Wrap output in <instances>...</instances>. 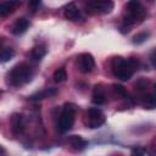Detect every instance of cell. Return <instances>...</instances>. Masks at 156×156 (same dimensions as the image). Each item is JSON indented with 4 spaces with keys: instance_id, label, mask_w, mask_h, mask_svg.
<instances>
[{
    "instance_id": "obj_2",
    "label": "cell",
    "mask_w": 156,
    "mask_h": 156,
    "mask_svg": "<svg viewBox=\"0 0 156 156\" xmlns=\"http://www.w3.org/2000/svg\"><path fill=\"white\" fill-rule=\"evenodd\" d=\"M111 67H112L113 74L118 79L128 80L132 78L134 69L138 67V61H135L134 58L126 60L121 56H117V57H113V60L111 62Z\"/></svg>"
},
{
    "instance_id": "obj_26",
    "label": "cell",
    "mask_w": 156,
    "mask_h": 156,
    "mask_svg": "<svg viewBox=\"0 0 156 156\" xmlns=\"http://www.w3.org/2000/svg\"><path fill=\"white\" fill-rule=\"evenodd\" d=\"M117 156H121V155H117Z\"/></svg>"
},
{
    "instance_id": "obj_5",
    "label": "cell",
    "mask_w": 156,
    "mask_h": 156,
    "mask_svg": "<svg viewBox=\"0 0 156 156\" xmlns=\"http://www.w3.org/2000/svg\"><path fill=\"white\" fill-rule=\"evenodd\" d=\"M105 115L98 107H90L87 112V121L85 124L89 128H99L105 123Z\"/></svg>"
},
{
    "instance_id": "obj_10",
    "label": "cell",
    "mask_w": 156,
    "mask_h": 156,
    "mask_svg": "<svg viewBox=\"0 0 156 156\" xmlns=\"http://www.w3.org/2000/svg\"><path fill=\"white\" fill-rule=\"evenodd\" d=\"M56 93H57V90L55 88H46L44 90L34 93L33 95L28 96V99L32 100V101H39V100H43V99H46V98H51V96L56 95Z\"/></svg>"
},
{
    "instance_id": "obj_18",
    "label": "cell",
    "mask_w": 156,
    "mask_h": 156,
    "mask_svg": "<svg viewBox=\"0 0 156 156\" xmlns=\"http://www.w3.org/2000/svg\"><path fill=\"white\" fill-rule=\"evenodd\" d=\"M143 105L145 108H154L155 107V96L154 94H146L143 98Z\"/></svg>"
},
{
    "instance_id": "obj_1",
    "label": "cell",
    "mask_w": 156,
    "mask_h": 156,
    "mask_svg": "<svg viewBox=\"0 0 156 156\" xmlns=\"http://www.w3.org/2000/svg\"><path fill=\"white\" fill-rule=\"evenodd\" d=\"M33 78V68L26 63L21 62L11 68L6 76V83L11 87H20L28 83Z\"/></svg>"
},
{
    "instance_id": "obj_15",
    "label": "cell",
    "mask_w": 156,
    "mask_h": 156,
    "mask_svg": "<svg viewBox=\"0 0 156 156\" xmlns=\"http://www.w3.org/2000/svg\"><path fill=\"white\" fill-rule=\"evenodd\" d=\"M30 57H32V60H34V61H40L45 55H46V49H45V46L44 45H37V46H34L32 50H30Z\"/></svg>"
},
{
    "instance_id": "obj_3",
    "label": "cell",
    "mask_w": 156,
    "mask_h": 156,
    "mask_svg": "<svg viewBox=\"0 0 156 156\" xmlns=\"http://www.w3.org/2000/svg\"><path fill=\"white\" fill-rule=\"evenodd\" d=\"M146 16V10L139 1H128L126 5V16H124V26L129 27L144 21Z\"/></svg>"
},
{
    "instance_id": "obj_25",
    "label": "cell",
    "mask_w": 156,
    "mask_h": 156,
    "mask_svg": "<svg viewBox=\"0 0 156 156\" xmlns=\"http://www.w3.org/2000/svg\"><path fill=\"white\" fill-rule=\"evenodd\" d=\"M0 46H1V38H0Z\"/></svg>"
},
{
    "instance_id": "obj_11",
    "label": "cell",
    "mask_w": 156,
    "mask_h": 156,
    "mask_svg": "<svg viewBox=\"0 0 156 156\" xmlns=\"http://www.w3.org/2000/svg\"><path fill=\"white\" fill-rule=\"evenodd\" d=\"M28 26H29V21L24 17H21L18 18L15 24L12 26V33L15 35H20V34H23L27 29H28Z\"/></svg>"
},
{
    "instance_id": "obj_23",
    "label": "cell",
    "mask_w": 156,
    "mask_h": 156,
    "mask_svg": "<svg viewBox=\"0 0 156 156\" xmlns=\"http://www.w3.org/2000/svg\"><path fill=\"white\" fill-rule=\"evenodd\" d=\"M144 155H145V152L141 147H135L130 154V156H144Z\"/></svg>"
},
{
    "instance_id": "obj_19",
    "label": "cell",
    "mask_w": 156,
    "mask_h": 156,
    "mask_svg": "<svg viewBox=\"0 0 156 156\" xmlns=\"http://www.w3.org/2000/svg\"><path fill=\"white\" fill-rule=\"evenodd\" d=\"M149 35H150L149 32H140V33H138L136 35L133 37V43L134 44H143L145 40H147Z\"/></svg>"
},
{
    "instance_id": "obj_24",
    "label": "cell",
    "mask_w": 156,
    "mask_h": 156,
    "mask_svg": "<svg viewBox=\"0 0 156 156\" xmlns=\"http://www.w3.org/2000/svg\"><path fill=\"white\" fill-rule=\"evenodd\" d=\"M0 156H6V150L0 145Z\"/></svg>"
},
{
    "instance_id": "obj_21",
    "label": "cell",
    "mask_w": 156,
    "mask_h": 156,
    "mask_svg": "<svg viewBox=\"0 0 156 156\" xmlns=\"http://www.w3.org/2000/svg\"><path fill=\"white\" fill-rule=\"evenodd\" d=\"M113 90H115V93H116L117 95H119V96H122V98H126V96H127V90L124 89V87H122V85H119V84H115V85H113Z\"/></svg>"
},
{
    "instance_id": "obj_7",
    "label": "cell",
    "mask_w": 156,
    "mask_h": 156,
    "mask_svg": "<svg viewBox=\"0 0 156 156\" xmlns=\"http://www.w3.org/2000/svg\"><path fill=\"white\" fill-rule=\"evenodd\" d=\"M87 7L94 11H98V12L108 13L113 10V2L110 0H94V1H88Z\"/></svg>"
},
{
    "instance_id": "obj_9",
    "label": "cell",
    "mask_w": 156,
    "mask_h": 156,
    "mask_svg": "<svg viewBox=\"0 0 156 156\" xmlns=\"http://www.w3.org/2000/svg\"><path fill=\"white\" fill-rule=\"evenodd\" d=\"M11 129H12V133L15 135H20L23 132L24 121H23L22 115H20V113H13L12 115V117H11Z\"/></svg>"
},
{
    "instance_id": "obj_8",
    "label": "cell",
    "mask_w": 156,
    "mask_h": 156,
    "mask_svg": "<svg viewBox=\"0 0 156 156\" xmlns=\"http://www.w3.org/2000/svg\"><path fill=\"white\" fill-rule=\"evenodd\" d=\"M63 15H65V18L68 20V21H78L80 20L82 15H80V10L77 7V5L74 2H69L68 5H66L65 7V11H63Z\"/></svg>"
},
{
    "instance_id": "obj_6",
    "label": "cell",
    "mask_w": 156,
    "mask_h": 156,
    "mask_svg": "<svg viewBox=\"0 0 156 156\" xmlns=\"http://www.w3.org/2000/svg\"><path fill=\"white\" fill-rule=\"evenodd\" d=\"M77 67L80 73H84V74L90 73L95 67V60H94L93 55L88 54V52L80 54L77 57Z\"/></svg>"
},
{
    "instance_id": "obj_17",
    "label": "cell",
    "mask_w": 156,
    "mask_h": 156,
    "mask_svg": "<svg viewBox=\"0 0 156 156\" xmlns=\"http://www.w3.org/2000/svg\"><path fill=\"white\" fill-rule=\"evenodd\" d=\"M54 80L56 82V83H62V82H65L66 80V78H67V72H66V69L63 68V67H61V68H57L55 72H54Z\"/></svg>"
},
{
    "instance_id": "obj_12",
    "label": "cell",
    "mask_w": 156,
    "mask_h": 156,
    "mask_svg": "<svg viewBox=\"0 0 156 156\" xmlns=\"http://www.w3.org/2000/svg\"><path fill=\"white\" fill-rule=\"evenodd\" d=\"M68 143L72 146V149L76 150V151H80V150L85 149V146H88V141L84 140L80 135H72V136H69Z\"/></svg>"
},
{
    "instance_id": "obj_14",
    "label": "cell",
    "mask_w": 156,
    "mask_h": 156,
    "mask_svg": "<svg viewBox=\"0 0 156 156\" xmlns=\"http://www.w3.org/2000/svg\"><path fill=\"white\" fill-rule=\"evenodd\" d=\"M17 5H18V2H16V1L0 2V16H7V15L12 13Z\"/></svg>"
},
{
    "instance_id": "obj_4",
    "label": "cell",
    "mask_w": 156,
    "mask_h": 156,
    "mask_svg": "<svg viewBox=\"0 0 156 156\" xmlns=\"http://www.w3.org/2000/svg\"><path fill=\"white\" fill-rule=\"evenodd\" d=\"M74 113H76L74 105L66 104L63 106V110H62L60 118H58V122H57V128L61 133L68 132L72 128V126L74 123Z\"/></svg>"
},
{
    "instance_id": "obj_13",
    "label": "cell",
    "mask_w": 156,
    "mask_h": 156,
    "mask_svg": "<svg viewBox=\"0 0 156 156\" xmlns=\"http://www.w3.org/2000/svg\"><path fill=\"white\" fill-rule=\"evenodd\" d=\"M91 101L95 105H102L106 102V94L104 91V89L101 88V85H96L94 88V93L91 96Z\"/></svg>"
},
{
    "instance_id": "obj_22",
    "label": "cell",
    "mask_w": 156,
    "mask_h": 156,
    "mask_svg": "<svg viewBox=\"0 0 156 156\" xmlns=\"http://www.w3.org/2000/svg\"><path fill=\"white\" fill-rule=\"evenodd\" d=\"M40 1L39 0H34V1H29V4H28V7L34 12V11H37L38 10V7L40 6Z\"/></svg>"
},
{
    "instance_id": "obj_16",
    "label": "cell",
    "mask_w": 156,
    "mask_h": 156,
    "mask_svg": "<svg viewBox=\"0 0 156 156\" xmlns=\"http://www.w3.org/2000/svg\"><path fill=\"white\" fill-rule=\"evenodd\" d=\"M13 55H15V51L11 48H6V49L0 50V62L4 63V62L10 61L13 57Z\"/></svg>"
},
{
    "instance_id": "obj_20",
    "label": "cell",
    "mask_w": 156,
    "mask_h": 156,
    "mask_svg": "<svg viewBox=\"0 0 156 156\" xmlns=\"http://www.w3.org/2000/svg\"><path fill=\"white\" fill-rule=\"evenodd\" d=\"M149 80H146V79H140V80H138L136 83H135V90H138V91H146V89L149 88Z\"/></svg>"
}]
</instances>
